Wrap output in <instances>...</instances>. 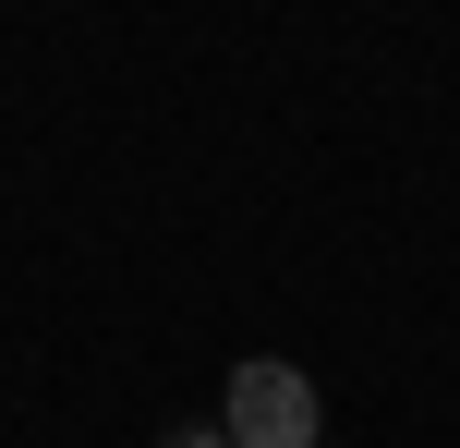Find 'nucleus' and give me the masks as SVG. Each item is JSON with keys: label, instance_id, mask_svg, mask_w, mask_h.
Returning a JSON list of instances; mask_svg holds the SVG:
<instances>
[{"label": "nucleus", "instance_id": "f03ea898", "mask_svg": "<svg viewBox=\"0 0 460 448\" xmlns=\"http://www.w3.org/2000/svg\"><path fill=\"white\" fill-rule=\"evenodd\" d=\"M158 448H230V436H218V425H170Z\"/></svg>", "mask_w": 460, "mask_h": 448}, {"label": "nucleus", "instance_id": "f257e3e1", "mask_svg": "<svg viewBox=\"0 0 460 448\" xmlns=\"http://www.w3.org/2000/svg\"><path fill=\"white\" fill-rule=\"evenodd\" d=\"M218 436H230V448H315V388H303L291 364H243Z\"/></svg>", "mask_w": 460, "mask_h": 448}]
</instances>
